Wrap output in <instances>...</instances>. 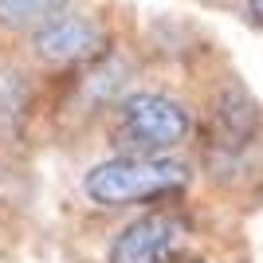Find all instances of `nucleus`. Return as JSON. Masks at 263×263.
Instances as JSON below:
<instances>
[{"label":"nucleus","instance_id":"nucleus-1","mask_svg":"<svg viewBox=\"0 0 263 263\" xmlns=\"http://www.w3.org/2000/svg\"><path fill=\"white\" fill-rule=\"evenodd\" d=\"M197 173L224 197L263 189V106L236 71L204 87L197 106Z\"/></svg>","mask_w":263,"mask_h":263},{"label":"nucleus","instance_id":"nucleus-2","mask_svg":"<svg viewBox=\"0 0 263 263\" xmlns=\"http://www.w3.org/2000/svg\"><path fill=\"white\" fill-rule=\"evenodd\" d=\"M114 154L181 157L197 142V106L169 87H134L102 122Z\"/></svg>","mask_w":263,"mask_h":263},{"label":"nucleus","instance_id":"nucleus-3","mask_svg":"<svg viewBox=\"0 0 263 263\" xmlns=\"http://www.w3.org/2000/svg\"><path fill=\"white\" fill-rule=\"evenodd\" d=\"M193 165L185 157H138L110 154L79 177V200L90 212L154 209L165 200H181L193 185Z\"/></svg>","mask_w":263,"mask_h":263},{"label":"nucleus","instance_id":"nucleus-4","mask_svg":"<svg viewBox=\"0 0 263 263\" xmlns=\"http://www.w3.org/2000/svg\"><path fill=\"white\" fill-rule=\"evenodd\" d=\"M24 59L44 71V75H75L83 67L106 59L118 40H114V24L106 12L99 8H67L55 20H47L44 28H35L32 35L20 40Z\"/></svg>","mask_w":263,"mask_h":263},{"label":"nucleus","instance_id":"nucleus-5","mask_svg":"<svg viewBox=\"0 0 263 263\" xmlns=\"http://www.w3.org/2000/svg\"><path fill=\"white\" fill-rule=\"evenodd\" d=\"M193 248V216L185 200H165L130 216L106 243V263H173Z\"/></svg>","mask_w":263,"mask_h":263},{"label":"nucleus","instance_id":"nucleus-6","mask_svg":"<svg viewBox=\"0 0 263 263\" xmlns=\"http://www.w3.org/2000/svg\"><path fill=\"white\" fill-rule=\"evenodd\" d=\"M134 75H138V59L126 47H114L99 63L83 67L75 75H59V79H71V83H67V99L51 114L67 126L106 122V114L118 106V99L126 90H134Z\"/></svg>","mask_w":263,"mask_h":263},{"label":"nucleus","instance_id":"nucleus-7","mask_svg":"<svg viewBox=\"0 0 263 263\" xmlns=\"http://www.w3.org/2000/svg\"><path fill=\"white\" fill-rule=\"evenodd\" d=\"M35 71L28 59L12 51H0V149H12L28 138V126L35 122L44 95L35 83Z\"/></svg>","mask_w":263,"mask_h":263},{"label":"nucleus","instance_id":"nucleus-8","mask_svg":"<svg viewBox=\"0 0 263 263\" xmlns=\"http://www.w3.org/2000/svg\"><path fill=\"white\" fill-rule=\"evenodd\" d=\"M67 8H75V0H0V35L24 40Z\"/></svg>","mask_w":263,"mask_h":263},{"label":"nucleus","instance_id":"nucleus-9","mask_svg":"<svg viewBox=\"0 0 263 263\" xmlns=\"http://www.w3.org/2000/svg\"><path fill=\"white\" fill-rule=\"evenodd\" d=\"M173 263H224V259H220V255H212V252H200V248H185Z\"/></svg>","mask_w":263,"mask_h":263},{"label":"nucleus","instance_id":"nucleus-10","mask_svg":"<svg viewBox=\"0 0 263 263\" xmlns=\"http://www.w3.org/2000/svg\"><path fill=\"white\" fill-rule=\"evenodd\" d=\"M243 16H248L252 28H259V32H263V0H243Z\"/></svg>","mask_w":263,"mask_h":263},{"label":"nucleus","instance_id":"nucleus-11","mask_svg":"<svg viewBox=\"0 0 263 263\" xmlns=\"http://www.w3.org/2000/svg\"><path fill=\"white\" fill-rule=\"evenodd\" d=\"M200 4H212V8H228V4H236V0H200Z\"/></svg>","mask_w":263,"mask_h":263}]
</instances>
